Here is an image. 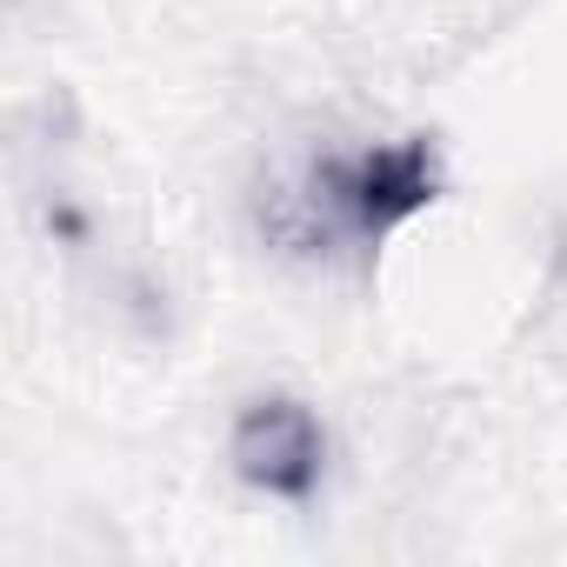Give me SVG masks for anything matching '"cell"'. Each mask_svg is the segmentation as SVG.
I'll list each match as a JSON object with an SVG mask.
<instances>
[{"instance_id":"cell-1","label":"cell","mask_w":567,"mask_h":567,"mask_svg":"<svg viewBox=\"0 0 567 567\" xmlns=\"http://www.w3.org/2000/svg\"><path fill=\"white\" fill-rule=\"evenodd\" d=\"M434 200H441V154L427 134H408L388 147L308 161L295 181H280L260 200V234L288 254L374 247Z\"/></svg>"},{"instance_id":"cell-2","label":"cell","mask_w":567,"mask_h":567,"mask_svg":"<svg viewBox=\"0 0 567 567\" xmlns=\"http://www.w3.org/2000/svg\"><path fill=\"white\" fill-rule=\"evenodd\" d=\"M234 474L274 501H308L328 467V427L295 394H260L234 414Z\"/></svg>"}]
</instances>
